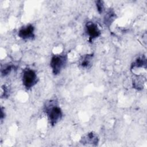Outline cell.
Wrapping results in <instances>:
<instances>
[{"mask_svg": "<svg viewBox=\"0 0 147 147\" xmlns=\"http://www.w3.org/2000/svg\"><path fill=\"white\" fill-rule=\"evenodd\" d=\"M44 112L47 117L49 123L54 126L63 118V113L56 99H49L44 105Z\"/></svg>", "mask_w": 147, "mask_h": 147, "instance_id": "obj_1", "label": "cell"}, {"mask_svg": "<svg viewBox=\"0 0 147 147\" xmlns=\"http://www.w3.org/2000/svg\"><path fill=\"white\" fill-rule=\"evenodd\" d=\"M68 61L67 54H57L53 55L50 60L49 65L54 75H57L67 65Z\"/></svg>", "mask_w": 147, "mask_h": 147, "instance_id": "obj_2", "label": "cell"}, {"mask_svg": "<svg viewBox=\"0 0 147 147\" xmlns=\"http://www.w3.org/2000/svg\"><path fill=\"white\" fill-rule=\"evenodd\" d=\"M38 77L36 72L30 68L23 69L22 72V83L24 87L27 90H31L38 82Z\"/></svg>", "mask_w": 147, "mask_h": 147, "instance_id": "obj_3", "label": "cell"}, {"mask_svg": "<svg viewBox=\"0 0 147 147\" xmlns=\"http://www.w3.org/2000/svg\"><path fill=\"white\" fill-rule=\"evenodd\" d=\"M85 32L90 42H92L101 35V30L98 24L91 21L86 22L85 25Z\"/></svg>", "mask_w": 147, "mask_h": 147, "instance_id": "obj_4", "label": "cell"}, {"mask_svg": "<svg viewBox=\"0 0 147 147\" xmlns=\"http://www.w3.org/2000/svg\"><path fill=\"white\" fill-rule=\"evenodd\" d=\"M35 28L31 24L21 26L18 30L17 35L19 38L24 40H32L35 37Z\"/></svg>", "mask_w": 147, "mask_h": 147, "instance_id": "obj_5", "label": "cell"}, {"mask_svg": "<svg viewBox=\"0 0 147 147\" xmlns=\"http://www.w3.org/2000/svg\"><path fill=\"white\" fill-rule=\"evenodd\" d=\"M79 142L84 145L97 146L99 142V137L96 133L90 131L84 134L80 138Z\"/></svg>", "mask_w": 147, "mask_h": 147, "instance_id": "obj_6", "label": "cell"}, {"mask_svg": "<svg viewBox=\"0 0 147 147\" xmlns=\"http://www.w3.org/2000/svg\"><path fill=\"white\" fill-rule=\"evenodd\" d=\"M94 55L92 53L83 55L78 61V66L82 69H88L92 65Z\"/></svg>", "mask_w": 147, "mask_h": 147, "instance_id": "obj_7", "label": "cell"}, {"mask_svg": "<svg viewBox=\"0 0 147 147\" xmlns=\"http://www.w3.org/2000/svg\"><path fill=\"white\" fill-rule=\"evenodd\" d=\"M146 58L145 55H141L137 57L131 64L130 70L133 71L140 68H144L145 69H146Z\"/></svg>", "mask_w": 147, "mask_h": 147, "instance_id": "obj_8", "label": "cell"}, {"mask_svg": "<svg viewBox=\"0 0 147 147\" xmlns=\"http://www.w3.org/2000/svg\"><path fill=\"white\" fill-rule=\"evenodd\" d=\"M117 18V15L114 10L110 8L106 11L103 18V23L107 27H110Z\"/></svg>", "mask_w": 147, "mask_h": 147, "instance_id": "obj_9", "label": "cell"}, {"mask_svg": "<svg viewBox=\"0 0 147 147\" xmlns=\"http://www.w3.org/2000/svg\"><path fill=\"white\" fill-rule=\"evenodd\" d=\"M145 78L141 75H136L132 82V87L137 91H141L144 88Z\"/></svg>", "mask_w": 147, "mask_h": 147, "instance_id": "obj_10", "label": "cell"}, {"mask_svg": "<svg viewBox=\"0 0 147 147\" xmlns=\"http://www.w3.org/2000/svg\"><path fill=\"white\" fill-rule=\"evenodd\" d=\"M16 68V65L10 63L5 64L3 65H2L1 69V76L5 77V76H8Z\"/></svg>", "mask_w": 147, "mask_h": 147, "instance_id": "obj_11", "label": "cell"}, {"mask_svg": "<svg viewBox=\"0 0 147 147\" xmlns=\"http://www.w3.org/2000/svg\"><path fill=\"white\" fill-rule=\"evenodd\" d=\"M97 11L99 14H101L105 10V2L102 0H98L95 2Z\"/></svg>", "mask_w": 147, "mask_h": 147, "instance_id": "obj_12", "label": "cell"}, {"mask_svg": "<svg viewBox=\"0 0 147 147\" xmlns=\"http://www.w3.org/2000/svg\"><path fill=\"white\" fill-rule=\"evenodd\" d=\"M9 95V90L6 85H2L1 89V96L2 98H7Z\"/></svg>", "mask_w": 147, "mask_h": 147, "instance_id": "obj_13", "label": "cell"}, {"mask_svg": "<svg viewBox=\"0 0 147 147\" xmlns=\"http://www.w3.org/2000/svg\"><path fill=\"white\" fill-rule=\"evenodd\" d=\"M5 108H3V107H1V115H0V118H1V121H2V120H3V119L5 118Z\"/></svg>", "mask_w": 147, "mask_h": 147, "instance_id": "obj_14", "label": "cell"}]
</instances>
